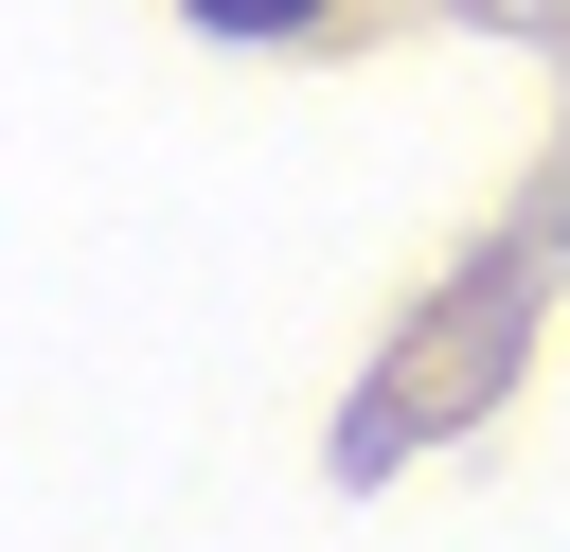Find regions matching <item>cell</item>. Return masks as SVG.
I'll use <instances>...</instances> for the list:
<instances>
[{
    "mask_svg": "<svg viewBox=\"0 0 570 552\" xmlns=\"http://www.w3.org/2000/svg\"><path fill=\"white\" fill-rule=\"evenodd\" d=\"M196 18H232V36H285V18H321V0H196Z\"/></svg>",
    "mask_w": 570,
    "mask_h": 552,
    "instance_id": "obj_1",
    "label": "cell"
}]
</instances>
